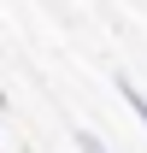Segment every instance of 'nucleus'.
Masks as SVG:
<instances>
[{"mask_svg":"<svg viewBox=\"0 0 147 153\" xmlns=\"http://www.w3.org/2000/svg\"><path fill=\"white\" fill-rule=\"evenodd\" d=\"M112 88H118V100H124L129 112L141 118V130H147V94H141V88H135V82H129V76H112Z\"/></svg>","mask_w":147,"mask_h":153,"instance_id":"obj_1","label":"nucleus"},{"mask_svg":"<svg viewBox=\"0 0 147 153\" xmlns=\"http://www.w3.org/2000/svg\"><path fill=\"white\" fill-rule=\"evenodd\" d=\"M76 153H106V147H100V135H88V130H76Z\"/></svg>","mask_w":147,"mask_h":153,"instance_id":"obj_2","label":"nucleus"}]
</instances>
